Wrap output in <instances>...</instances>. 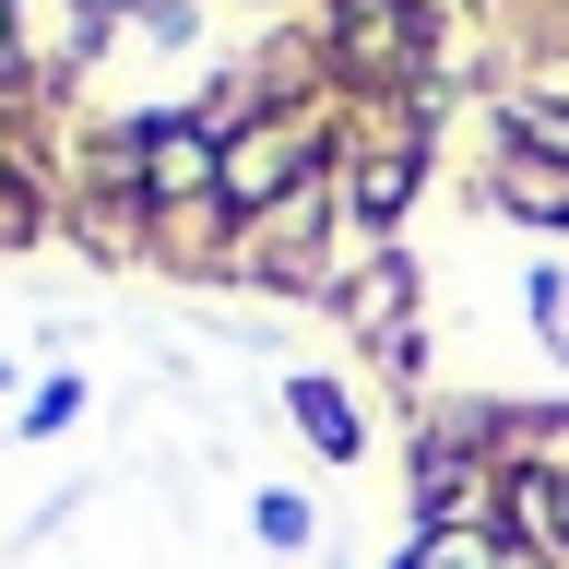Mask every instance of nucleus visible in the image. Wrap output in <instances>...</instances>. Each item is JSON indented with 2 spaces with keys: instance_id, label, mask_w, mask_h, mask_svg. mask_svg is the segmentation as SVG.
<instances>
[{
  "instance_id": "1",
  "label": "nucleus",
  "mask_w": 569,
  "mask_h": 569,
  "mask_svg": "<svg viewBox=\"0 0 569 569\" xmlns=\"http://www.w3.org/2000/svg\"><path fill=\"white\" fill-rule=\"evenodd\" d=\"M284 178H309V142H284V131H249L238 154H226V190H238V202H261Z\"/></svg>"
},
{
  "instance_id": "2",
  "label": "nucleus",
  "mask_w": 569,
  "mask_h": 569,
  "mask_svg": "<svg viewBox=\"0 0 569 569\" xmlns=\"http://www.w3.org/2000/svg\"><path fill=\"white\" fill-rule=\"evenodd\" d=\"M142 142H154V154H142V167H154V190H202V178H213L202 131H142Z\"/></svg>"
},
{
  "instance_id": "3",
  "label": "nucleus",
  "mask_w": 569,
  "mask_h": 569,
  "mask_svg": "<svg viewBox=\"0 0 569 569\" xmlns=\"http://www.w3.org/2000/svg\"><path fill=\"white\" fill-rule=\"evenodd\" d=\"M510 510H522V533H569V487H558V475H522Z\"/></svg>"
},
{
  "instance_id": "4",
  "label": "nucleus",
  "mask_w": 569,
  "mask_h": 569,
  "mask_svg": "<svg viewBox=\"0 0 569 569\" xmlns=\"http://www.w3.org/2000/svg\"><path fill=\"white\" fill-rule=\"evenodd\" d=\"M403 178H416V154H380V167H356V202L391 213V202H403Z\"/></svg>"
},
{
  "instance_id": "5",
  "label": "nucleus",
  "mask_w": 569,
  "mask_h": 569,
  "mask_svg": "<svg viewBox=\"0 0 569 569\" xmlns=\"http://www.w3.org/2000/svg\"><path fill=\"white\" fill-rule=\"evenodd\" d=\"M297 416H309L320 451H356V427H345V403H332V391H297Z\"/></svg>"
},
{
  "instance_id": "6",
  "label": "nucleus",
  "mask_w": 569,
  "mask_h": 569,
  "mask_svg": "<svg viewBox=\"0 0 569 569\" xmlns=\"http://www.w3.org/2000/svg\"><path fill=\"white\" fill-rule=\"evenodd\" d=\"M510 202H522V213H569V178H533L522 167V178H510Z\"/></svg>"
},
{
  "instance_id": "7",
  "label": "nucleus",
  "mask_w": 569,
  "mask_h": 569,
  "mask_svg": "<svg viewBox=\"0 0 569 569\" xmlns=\"http://www.w3.org/2000/svg\"><path fill=\"white\" fill-rule=\"evenodd\" d=\"M533 142H558V154H569V107H533Z\"/></svg>"
},
{
  "instance_id": "8",
  "label": "nucleus",
  "mask_w": 569,
  "mask_h": 569,
  "mask_svg": "<svg viewBox=\"0 0 569 569\" xmlns=\"http://www.w3.org/2000/svg\"><path fill=\"white\" fill-rule=\"evenodd\" d=\"M0 48H12V0H0Z\"/></svg>"
}]
</instances>
